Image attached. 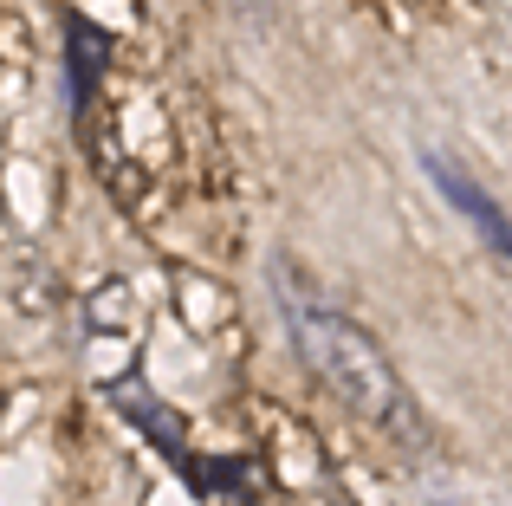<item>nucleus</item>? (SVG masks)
Instances as JSON below:
<instances>
[{
  "instance_id": "obj_1",
  "label": "nucleus",
  "mask_w": 512,
  "mask_h": 506,
  "mask_svg": "<svg viewBox=\"0 0 512 506\" xmlns=\"http://www.w3.org/2000/svg\"><path fill=\"white\" fill-rule=\"evenodd\" d=\"M292 344H299V357L312 364V377L338 396L350 416H363L370 429L396 435V442H422L428 435V422H422V409H415L402 370L389 364V357L376 351L370 331L350 325L344 312L299 299L292 305Z\"/></svg>"
},
{
  "instance_id": "obj_2",
  "label": "nucleus",
  "mask_w": 512,
  "mask_h": 506,
  "mask_svg": "<svg viewBox=\"0 0 512 506\" xmlns=\"http://www.w3.org/2000/svg\"><path fill=\"white\" fill-rule=\"evenodd\" d=\"M428 176H435V189L454 202V215H461L467 228H474L480 241H487V247H493V253H500V260L512 266V221H506L500 208L487 202V195H480V182L467 176L461 163H448V156H428Z\"/></svg>"
},
{
  "instance_id": "obj_4",
  "label": "nucleus",
  "mask_w": 512,
  "mask_h": 506,
  "mask_svg": "<svg viewBox=\"0 0 512 506\" xmlns=\"http://www.w3.org/2000/svg\"><path fill=\"white\" fill-rule=\"evenodd\" d=\"M65 46H72V104L85 111V104H91V91H98L104 59H111V33L72 13V20H65Z\"/></svg>"
},
{
  "instance_id": "obj_3",
  "label": "nucleus",
  "mask_w": 512,
  "mask_h": 506,
  "mask_svg": "<svg viewBox=\"0 0 512 506\" xmlns=\"http://www.w3.org/2000/svg\"><path fill=\"white\" fill-rule=\"evenodd\" d=\"M104 396H111V403L124 409V416L137 422V429L150 435L156 448H163V455H169V468L195 474V461H201V455H195V448H188V429H182V416H175L169 403H156V396L143 390V383H124V377H111V383H104Z\"/></svg>"
}]
</instances>
